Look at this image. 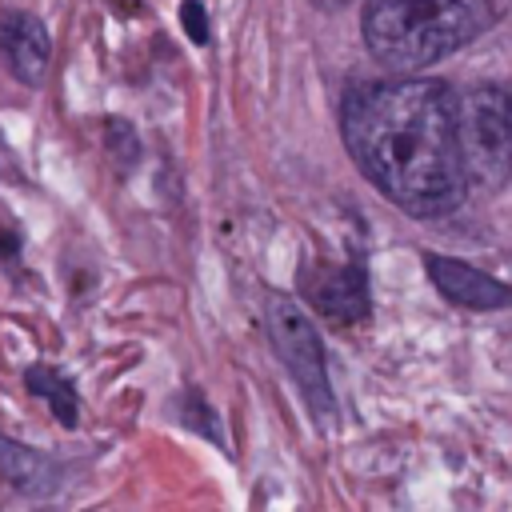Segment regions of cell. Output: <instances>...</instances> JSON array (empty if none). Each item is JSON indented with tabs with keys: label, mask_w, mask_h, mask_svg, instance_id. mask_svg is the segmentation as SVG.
Returning a JSON list of instances; mask_svg holds the SVG:
<instances>
[{
	"label": "cell",
	"mask_w": 512,
	"mask_h": 512,
	"mask_svg": "<svg viewBox=\"0 0 512 512\" xmlns=\"http://www.w3.org/2000/svg\"><path fill=\"white\" fill-rule=\"evenodd\" d=\"M344 144L356 168L404 212L444 216L468 192L460 100L440 80H380L348 92Z\"/></svg>",
	"instance_id": "obj_1"
},
{
	"label": "cell",
	"mask_w": 512,
	"mask_h": 512,
	"mask_svg": "<svg viewBox=\"0 0 512 512\" xmlns=\"http://www.w3.org/2000/svg\"><path fill=\"white\" fill-rule=\"evenodd\" d=\"M488 20V0H368L360 28L376 64L420 72L472 44Z\"/></svg>",
	"instance_id": "obj_2"
},
{
	"label": "cell",
	"mask_w": 512,
	"mask_h": 512,
	"mask_svg": "<svg viewBox=\"0 0 512 512\" xmlns=\"http://www.w3.org/2000/svg\"><path fill=\"white\" fill-rule=\"evenodd\" d=\"M268 336H272L276 356L284 360V368L300 384V392H304L308 408L316 412V420H332L336 416V400H332V388H328L324 344H320L312 320L300 312V304H292L288 296H268Z\"/></svg>",
	"instance_id": "obj_3"
},
{
	"label": "cell",
	"mask_w": 512,
	"mask_h": 512,
	"mask_svg": "<svg viewBox=\"0 0 512 512\" xmlns=\"http://www.w3.org/2000/svg\"><path fill=\"white\" fill-rule=\"evenodd\" d=\"M460 140L472 180L504 184L512 176V112L508 92L472 88L460 100Z\"/></svg>",
	"instance_id": "obj_4"
},
{
	"label": "cell",
	"mask_w": 512,
	"mask_h": 512,
	"mask_svg": "<svg viewBox=\"0 0 512 512\" xmlns=\"http://www.w3.org/2000/svg\"><path fill=\"white\" fill-rule=\"evenodd\" d=\"M424 268L432 276V284L440 288L444 300L460 304V308H476V312H492V308H508L512 304V284L464 264V260H452V256H436L428 252L424 256Z\"/></svg>",
	"instance_id": "obj_5"
},
{
	"label": "cell",
	"mask_w": 512,
	"mask_h": 512,
	"mask_svg": "<svg viewBox=\"0 0 512 512\" xmlns=\"http://www.w3.org/2000/svg\"><path fill=\"white\" fill-rule=\"evenodd\" d=\"M0 52L8 60V72L20 84H40L48 72L52 40L32 12H4L0 16Z\"/></svg>",
	"instance_id": "obj_6"
},
{
	"label": "cell",
	"mask_w": 512,
	"mask_h": 512,
	"mask_svg": "<svg viewBox=\"0 0 512 512\" xmlns=\"http://www.w3.org/2000/svg\"><path fill=\"white\" fill-rule=\"evenodd\" d=\"M308 300L336 324H352L368 316V276L360 264L344 268H324L320 276L308 280Z\"/></svg>",
	"instance_id": "obj_7"
},
{
	"label": "cell",
	"mask_w": 512,
	"mask_h": 512,
	"mask_svg": "<svg viewBox=\"0 0 512 512\" xmlns=\"http://www.w3.org/2000/svg\"><path fill=\"white\" fill-rule=\"evenodd\" d=\"M0 476L20 492H52L56 488V464L8 436H0Z\"/></svg>",
	"instance_id": "obj_8"
},
{
	"label": "cell",
	"mask_w": 512,
	"mask_h": 512,
	"mask_svg": "<svg viewBox=\"0 0 512 512\" xmlns=\"http://www.w3.org/2000/svg\"><path fill=\"white\" fill-rule=\"evenodd\" d=\"M24 384H28V392H36V396H44L48 404H52V416L60 420V424H76V412H80V404H76V392H72V384L60 376V372H52L48 364H36V368H28L24 372Z\"/></svg>",
	"instance_id": "obj_9"
},
{
	"label": "cell",
	"mask_w": 512,
	"mask_h": 512,
	"mask_svg": "<svg viewBox=\"0 0 512 512\" xmlns=\"http://www.w3.org/2000/svg\"><path fill=\"white\" fill-rule=\"evenodd\" d=\"M108 148H112V156H116L120 164H136V152H140V144H136V132H132V124L108 120Z\"/></svg>",
	"instance_id": "obj_10"
},
{
	"label": "cell",
	"mask_w": 512,
	"mask_h": 512,
	"mask_svg": "<svg viewBox=\"0 0 512 512\" xmlns=\"http://www.w3.org/2000/svg\"><path fill=\"white\" fill-rule=\"evenodd\" d=\"M180 24H184V36L192 44H204L208 40V12H204L200 0H184L180 4Z\"/></svg>",
	"instance_id": "obj_11"
},
{
	"label": "cell",
	"mask_w": 512,
	"mask_h": 512,
	"mask_svg": "<svg viewBox=\"0 0 512 512\" xmlns=\"http://www.w3.org/2000/svg\"><path fill=\"white\" fill-rule=\"evenodd\" d=\"M320 4H328V8H340V4H348V0H320Z\"/></svg>",
	"instance_id": "obj_12"
},
{
	"label": "cell",
	"mask_w": 512,
	"mask_h": 512,
	"mask_svg": "<svg viewBox=\"0 0 512 512\" xmlns=\"http://www.w3.org/2000/svg\"><path fill=\"white\" fill-rule=\"evenodd\" d=\"M508 112H512V88H508Z\"/></svg>",
	"instance_id": "obj_13"
}]
</instances>
